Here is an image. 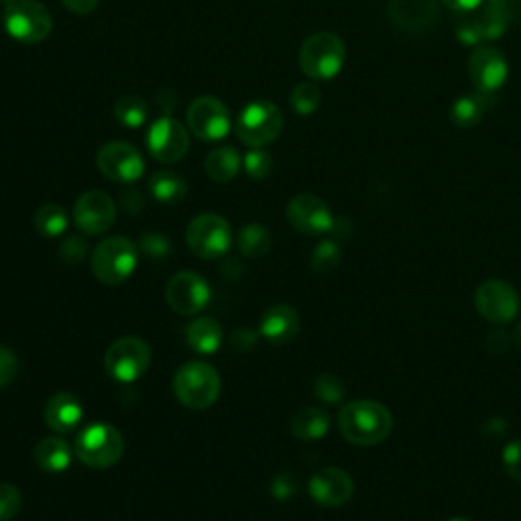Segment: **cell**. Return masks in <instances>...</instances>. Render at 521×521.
Masks as SVG:
<instances>
[{
  "label": "cell",
  "mask_w": 521,
  "mask_h": 521,
  "mask_svg": "<svg viewBox=\"0 0 521 521\" xmlns=\"http://www.w3.org/2000/svg\"><path fill=\"white\" fill-rule=\"evenodd\" d=\"M338 428L344 440L357 446L381 444L393 430V416L383 403L357 399L346 403L338 414Z\"/></svg>",
  "instance_id": "1"
},
{
  "label": "cell",
  "mask_w": 521,
  "mask_h": 521,
  "mask_svg": "<svg viewBox=\"0 0 521 521\" xmlns=\"http://www.w3.org/2000/svg\"><path fill=\"white\" fill-rule=\"evenodd\" d=\"M74 454L90 469H110L125 454V438L112 424L96 422L76 434Z\"/></svg>",
  "instance_id": "2"
},
{
  "label": "cell",
  "mask_w": 521,
  "mask_h": 521,
  "mask_svg": "<svg viewBox=\"0 0 521 521\" xmlns=\"http://www.w3.org/2000/svg\"><path fill=\"white\" fill-rule=\"evenodd\" d=\"M222 391L218 371L202 361L186 363L173 377V393L188 410H208Z\"/></svg>",
  "instance_id": "3"
},
{
  "label": "cell",
  "mask_w": 521,
  "mask_h": 521,
  "mask_svg": "<svg viewBox=\"0 0 521 521\" xmlns=\"http://www.w3.org/2000/svg\"><path fill=\"white\" fill-rule=\"evenodd\" d=\"M346 62L344 41L330 33L320 31L310 35L300 49V68L312 82H328L340 74Z\"/></svg>",
  "instance_id": "4"
},
{
  "label": "cell",
  "mask_w": 521,
  "mask_h": 521,
  "mask_svg": "<svg viewBox=\"0 0 521 521\" xmlns=\"http://www.w3.org/2000/svg\"><path fill=\"white\" fill-rule=\"evenodd\" d=\"M139 247L125 237H110L92 253V273L104 285L125 283L137 267Z\"/></svg>",
  "instance_id": "5"
},
{
  "label": "cell",
  "mask_w": 521,
  "mask_h": 521,
  "mask_svg": "<svg viewBox=\"0 0 521 521\" xmlns=\"http://www.w3.org/2000/svg\"><path fill=\"white\" fill-rule=\"evenodd\" d=\"M151 365V346L139 336H123L114 340L104 355V371L117 383H133L141 379Z\"/></svg>",
  "instance_id": "6"
},
{
  "label": "cell",
  "mask_w": 521,
  "mask_h": 521,
  "mask_svg": "<svg viewBox=\"0 0 521 521\" xmlns=\"http://www.w3.org/2000/svg\"><path fill=\"white\" fill-rule=\"evenodd\" d=\"M3 19L7 33L27 45L45 41L53 31L49 11L37 0H7Z\"/></svg>",
  "instance_id": "7"
},
{
  "label": "cell",
  "mask_w": 521,
  "mask_h": 521,
  "mask_svg": "<svg viewBox=\"0 0 521 521\" xmlns=\"http://www.w3.org/2000/svg\"><path fill=\"white\" fill-rule=\"evenodd\" d=\"M186 243L196 257L214 261L233 247V228L218 214H200L186 228Z\"/></svg>",
  "instance_id": "8"
},
{
  "label": "cell",
  "mask_w": 521,
  "mask_h": 521,
  "mask_svg": "<svg viewBox=\"0 0 521 521\" xmlns=\"http://www.w3.org/2000/svg\"><path fill=\"white\" fill-rule=\"evenodd\" d=\"M283 131V114L277 104L269 100H257L243 108L237 119L239 139L253 149H261L273 143Z\"/></svg>",
  "instance_id": "9"
},
{
  "label": "cell",
  "mask_w": 521,
  "mask_h": 521,
  "mask_svg": "<svg viewBox=\"0 0 521 521\" xmlns=\"http://www.w3.org/2000/svg\"><path fill=\"white\" fill-rule=\"evenodd\" d=\"M96 165L104 178L117 184H135L145 173L143 155L127 141L106 143L96 155Z\"/></svg>",
  "instance_id": "10"
},
{
  "label": "cell",
  "mask_w": 521,
  "mask_h": 521,
  "mask_svg": "<svg viewBox=\"0 0 521 521\" xmlns=\"http://www.w3.org/2000/svg\"><path fill=\"white\" fill-rule=\"evenodd\" d=\"M165 302L180 316H196L210 302V285L196 271H180L167 281Z\"/></svg>",
  "instance_id": "11"
},
{
  "label": "cell",
  "mask_w": 521,
  "mask_h": 521,
  "mask_svg": "<svg viewBox=\"0 0 521 521\" xmlns=\"http://www.w3.org/2000/svg\"><path fill=\"white\" fill-rule=\"evenodd\" d=\"M188 127L202 141H220L233 129V119L218 98L198 96L188 108Z\"/></svg>",
  "instance_id": "12"
},
{
  "label": "cell",
  "mask_w": 521,
  "mask_h": 521,
  "mask_svg": "<svg viewBox=\"0 0 521 521\" xmlns=\"http://www.w3.org/2000/svg\"><path fill=\"white\" fill-rule=\"evenodd\" d=\"M479 314L493 324H509L519 312L517 289L503 279L483 281L475 292Z\"/></svg>",
  "instance_id": "13"
},
{
  "label": "cell",
  "mask_w": 521,
  "mask_h": 521,
  "mask_svg": "<svg viewBox=\"0 0 521 521\" xmlns=\"http://www.w3.org/2000/svg\"><path fill=\"white\" fill-rule=\"evenodd\" d=\"M287 220L298 233L306 237H320L334 230V216L328 204L314 194H300L287 204Z\"/></svg>",
  "instance_id": "14"
},
{
  "label": "cell",
  "mask_w": 521,
  "mask_h": 521,
  "mask_svg": "<svg viewBox=\"0 0 521 521\" xmlns=\"http://www.w3.org/2000/svg\"><path fill=\"white\" fill-rule=\"evenodd\" d=\"M147 147L159 163H178L190 151V135L180 121L161 117L147 133Z\"/></svg>",
  "instance_id": "15"
},
{
  "label": "cell",
  "mask_w": 521,
  "mask_h": 521,
  "mask_svg": "<svg viewBox=\"0 0 521 521\" xmlns=\"http://www.w3.org/2000/svg\"><path fill=\"white\" fill-rule=\"evenodd\" d=\"M509 25L499 17V13L483 3L467 13H456V37L467 45H481L499 39Z\"/></svg>",
  "instance_id": "16"
},
{
  "label": "cell",
  "mask_w": 521,
  "mask_h": 521,
  "mask_svg": "<svg viewBox=\"0 0 521 521\" xmlns=\"http://www.w3.org/2000/svg\"><path fill=\"white\" fill-rule=\"evenodd\" d=\"M114 220H117V204L102 190L84 192L74 204V222L84 235H102Z\"/></svg>",
  "instance_id": "17"
},
{
  "label": "cell",
  "mask_w": 521,
  "mask_h": 521,
  "mask_svg": "<svg viewBox=\"0 0 521 521\" xmlns=\"http://www.w3.org/2000/svg\"><path fill=\"white\" fill-rule=\"evenodd\" d=\"M469 76L479 92L495 94L509 76L507 57L491 45H479L469 57Z\"/></svg>",
  "instance_id": "18"
},
{
  "label": "cell",
  "mask_w": 521,
  "mask_h": 521,
  "mask_svg": "<svg viewBox=\"0 0 521 521\" xmlns=\"http://www.w3.org/2000/svg\"><path fill=\"white\" fill-rule=\"evenodd\" d=\"M387 15L399 31L426 33L436 25L440 7L438 0H389Z\"/></svg>",
  "instance_id": "19"
},
{
  "label": "cell",
  "mask_w": 521,
  "mask_h": 521,
  "mask_svg": "<svg viewBox=\"0 0 521 521\" xmlns=\"http://www.w3.org/2000/svg\"><path fill=\"white\" fill-rule=\"evenodd\" d=\"M308 491L316 503L324 507H340L351 501L355 483L346 471L338 467H324L312 475Z\"/></svg>",
  "instance_id": "20"
},
{
  "label": "cell",
  "mask_w": 521,
  "mask_h": 521,
  "mask_svg": "<svg viewBox=\"0 0 521 521\" xmlns=\"http://www.w3.org/2000/svg\"><path fill=\"white\" fill-rule=\"evenodd\" d=\"M43 418L51 432L72 434L78 430V426L84 418V408L76 395L60 391L47 399Z\"/></svg>",
  "instance_id": "21"
},
{
  "label": "cell",
  "mask_w": 521,
  "mask_h": 521,
  "mask_svg": "<svg viewBox=\"0 0 521 521\" xmlns=\"http://www.w3.org/2000/svg\"><path fill=\"white\" fill-rule=\"evenodd\" d=\"M298 332H300V314L289 304H277L269 308L261 318L259 334L275 346L292 342L298 336Z\"/></svg>",
  "instance_id": "22"
},
{
  "label": "cell",
  "mask_w": 521,
  "mask_h": 521,
  "mask_svg": "<svg viewBox=\"0 0 521 521\" xmlns=\"http://www.w3.org/2000/svg\"><path fill=\"white\" fill-rule=\"evenodd\" d=\"M493 98H495V94H487V92H479V90L471 92V94H462L450 106V123L458 129L477 127L483 121L487 110L491 108Z\"/></svg>",
  "instance_id": "23"
},
{
  "label": "cell",
  "mask_w": 521,
  "mask_h": 521,
  "mask_svg": "<svg viewBox=\"0 0 521 521\" xmlns=\"http://www.w3.org/2000/svg\"><path fill=\"white\" fill-rule=\"evenodd\" d=\"M72 458H74L72 446L60 436L43 438L35 446V462H37V467L45 473L68 471L72 465Z\"/></svg>",
  "instance_id": "24"
},
{
  "label": "cell",
  "mask_w": 521,
  "mask_h": 521,
  "mask_svg": "<svg viewBox=\"0 0 521 521\" xmlns=\"http://www.w3.org/2000/svg\"><path fill=\"white\" fill-rule=\"evenodd\" d=\"M186 340L198 355H214L222 344V326L214 318H194L186 328Z\"/></svg>",
  "instance_id": "25"
},
{
  "label": "cell",
  "mask_w": 521,
  "mask_h": 521,
  "mask_svg": "<svg viewBox=\"0 0 521 521\" xmlns=\"http://www.w3.org/2000/svg\"><path fill=\"white\" fill-rule=\"evenodd\" d=\"M241 163L243 161H241L239 151L235 147L224 145V147H216L214 151L208 153L204 167H206V173H208V178L212 182L228 184V182H233L237 178Z\"/></svg>",
  "instance_id": "26"
},
{
  "label": "cell",
  "mask_w": 521,
  "mask_h": 521,
  "mask_svg": "<svg viewBox=\"0 0 521 521\" xmlns=\"http://www.w3.org/2000/svg\"><path fill=\"white\" fill-rule=\"evenodd\" d=\"M149 192L161 204H178L186 198L188 184L176 171H157L149 180Z\"/></svg>",
  "instance_id": "27"
},
{
  "label": "cell",
  "mask_w": 521,
  "mask_h": 521,
  "mask_svg": "<svg viewBox=\"0 0 521 521\" xmlns=\"http://www.w3.org/2000/svg\"><path fill=\"white\" fill-rule=\"evenodd\" d=\"M330 430V418L324 410L304 408L292 418V432L300 440H320Z\"/></svg>",
  "instance_id": "28"
},
{
  "label": "cell",
  "mask_w": 521,
  "mask_h": 521,
  "mask_svg": "<svg viewBox=\"0 0 521 521\" xmlns=\"http://www.w3.org/2000/svg\"><path fill=\"white\" fill-rule=\"evenodd\" d=\"M70 218L68 212L60 204H43L35 212V228L37 233L43 235L45 239H57L62 237L68 230Z\"/></svg>",
  "instance_id": "29"
},
{
  "label": "cell",
  "mask_w": 521,
  "mask_h": 521,
  "mask_svg": "<svg viewBox=\"0 0 521 521\" xmlns=\"http://www.w3.org/2000/svg\"><path fill=\"white\" fill-rule=\"evenodd\" d=\"M271 233L263 224H247L241 228V233L237 237V247L243 257L249 259H259L265 257L271 249Z\"/></svg>",
  "instance_id": "30"
},
{
  "label": "cell",
  "mask_w": 521,
  "mask_h": 521,
  "mask_svg": "<svg viewBox=\"0 0 521 521\" xmlns=\"http://www.w3.org/2000/svg\"><path fill=\"white\" fill-rule=\"evenodd\" d=\"M114 117L127 129H141L149 119V104L135 94L123 96L114 104Z\"/></svg>",
  "instance_id": "31"
},
{
  "label": "cell",
  "mask_w": 521,
  "mask_h": 521,
  "mask_svg": "<svg viewBox=\"0 0 521 521\" xmlns=\"http://www.w3.org/2000/svg\"><path fill=\"white\" fill-rule=\"evenodd\" d=\"M320 100H322V92L312 80L298 84L292 92V108L300 114V117H312L316 108L320 106Z\"/></svg>",
  "instance_id": "32"
},
{
  "label": "cell",
  "mask_w": 521,
  "mask_h": 521,
  "mask_svg": "<svg viewBox=\"0 0 521 521\" xmlns=\"http://www.w3.org/2000/svg\"><path fill=\"white\" fill-rule=\"evenodd\" d=\"M23 495L13 483H0V521H11L21 513Z\"/></svg>",
  "instance_id": "33"
},
{
  "label": "cell",
  "mask_w": 521,
  "mask_h": 521,
  "mask_svg": "<svg viewBox=\"0 0 521 521\" xmlns=\"http://www.w3.org/2000/svg\"><path fill=\"white\" fill-rule=\"evenodd\" d=\"M340 263V247L334 241L320 243L312 253V267L318 273H328Z\"/></svg>",
  "instance_id": "34"
},
{
  "label": "cell",
  "mask_w": 521,
  "mask_h": 521,
  "mask_svg": "<svg viewBox=\"0 0 521 521\" xmlns=\"http://www.w3.org/2000/svg\"><path fill=\"white\" fill-rule=\"evenodd\" d=\"M243 165H245V171L249 173V178L265 180L271 173V169H273V159H271V155L267 151L253 149V151H249L245 155Z\"/></svg>",
  "instance_id": "35"
},
{
  "label": "cell",
  "mask_w": 521,
  "mask_h": 521,
  "mask_svg": "<svg viewBox=\"0 0 521 521\" xmlns=\"http://www.w3.org/2000/svg\"><path fill=\"white\" fill-rule=\"evenodd\" d=\"M314 393L324 403H340L346 395L344 383L334 375H320L314 383Z\"/></svg>",
  "instance_id": "36"
},
{
  "label": "cell",
  "mask_w": 521,
  "mask_h": 521,
  "mask_svg": "<svg viewBox=\"0 0 521 521\" xmlns=\"http://www.w3.org/2000/svg\"><path fill=\"white\" fill-rule=\"evenodd\" d=\"M169 241L161 233H145L139 239V251L149 259H165L169 255Z\"/></svg>",
  "instance_id": "37"
},
{
  "label": "cell",
  "mask_w": 521,
  "mask_h": 521,
  "mask_svg": "<svg viewBox=\"0 0 521 521\" xmlns=\"http://www.w3.org/2000/svg\"><path fill=\"white\" fill-rule=\"evenodd\" d=\"M501 458H503V469H505V473H507L513 481L521 483V440L509 442V444L505 446Z\"/></svg>",
  "instance_id": "38"
},
{
  "label": "cell",
  "mask_w": 521,
  "mask_h": 521,
  "mask_svg": "<svg viewBox=\"0 0 521 521\" xmlns=\"http://www.w3.org/2000/svg\"><path fill=\"white\" fill-rule=\"evenodd\" d=\"M88 253V245L82 237L74 235V237H68L66 241H62L60 245V259L68 265H78L80 261H84Z\"/></svg>",
  "instance_id": "39"
},
{
  "label": "cell",
  "mask_w": 521,
  "mask_h": 521,
  "mask_svg": "<svg viewBox=\"0 0 521 521\" xmlns=\"http://www.w3.org/2000/svg\"><path fill=\"white\" fill-rule=\"evenodd\" d=\"M19 373V359L11 349L0 346V389H5L15 381Z\"/></svg>",
  "instance_id": "40"
},
{
  "label": "cell",
  "mask_w": 521,
  "mask_h": 521,
  "mask_svg": "<svg viewBox=\"0 0 521 521\" xmlns=\"http://www.w3.org/2000/svg\"><path fill=\"white\" fill-rule=\"evenodd\" d=\"M485 3L491 5L509 27L521 23V0H485Z\"/></svg>",
  "instance_id": "41"
},
{
  "label": "cell",
  "mask_w": 521,
  "mask_h": 521,
  "mask_svg": "<svg viewBox=\"0 0 521 521\" xmlns=\"http://www.w3.org/2000/svg\"><path fill=\"white\" fill-rule=\"evenodd\" d=\"M271 493L279 501L292 499L298 493V479H296V475L281 473L279 477H275L273 483H271Z\"/></svg>",
  "instance_id": "42"
},
{
  "label": "cell",
  "mask_w": 521,
  "mask_h": 521,
  "mask_svg": "<svg viewBox=\"0 0 521 521\" xmlns=\"http://www.w3.org/2000/svg\"><path fill=\"white\" fill-rule=\"evenodd\" d=\"M230 344H233V349H237L239 353H249L257 346V334L253 330H237L230 336Z\"/></svg>",
  "instance_id": "43"
},
{
  "label": "cell",
  "mask_w": 521,
  "mask_h": 521,
  "mask_svg": "<svg viewBox=\"0 0 521 521\" xmlns=\"http://www.w3.org/2000/svg\"><path fill=\"white\" fill-rule=\"evenodd\" d=\"M121 206L125 212L129 214H137L145 208V198L141 192L137 190H127L123 196H121Z\"/></svg>",
  "instance_id": "44"
},
{
  "label": "cell",
  "mask_w": 521,
  "mask_h": 521,
  "mask_svg": "<svg viewBox=\"0 0 521 521\" xmlns=\"http://www.w3.org/2000/svg\"><path fill=\"white\" fill-rule=\"evenodd\" d=\"M62 5H64L70 13L84 17V15L92 13V11L100 5V0H62Z\"/></svg>",
  "instance_id": "45"
},
{
  "label": "cell",
  "mask_w": 521,
  "mask_h": 521,
  "mask_svg": "<svg viewBox=\"0 0 521 521\" xmlns=\"http://www.w3.org/2000/svg\"><path fill=\"white\" fill-rule=\"evenodd\" d=\"M442 3L454 13H467V11L477 9L483 0H442Z\"/></svg>",
  "instance_id": "46"
},
{
  "label": "cell",
  "mask_w": 521,
  "mask_h": 521,
  "mask_svg": "<svg viewBox=\"0 0 521 521\" xmlns=\"http://www.w3.org/2000/svg\"><path fill=\"white\" fill-rule=\"evenodd\" d=\"M487 346H489V351H493V353H503V351H507L509 338L499 330L491 332V336L487 338Z\"/></svg>",
  "instance_id": "47"
},
{
  "label": "cell",
  "mask_w": 521,
  "mask_h": 521,
  "mask_svg": "<svg viewBox=\"0 0 521 521\" xmlns=\"http://www.w3.org/2000/svg\"><path fill=\"white\" fill-rule=\"evenodd\" d=\"M513 342H515L517 349H521V322L517 324V328H515V332H513Z\"/></svg>",
  "instance_id": "48"
},
{
  "label": "cell",
  "mask_w": 521,
  "mask_h": 521,
  "mask_svg": "<svg viewBox=\"0 0 521 521\" xmlns=\"http://www.w3.org/2000/svg\"><path fill=\"white\" fill-rule=\"evenodd\" d=\"M450 521H471V519H465V517H454V519H450Z\"/></svg>",
  "instance_id": "49"
},
{
  "label": "cell",
  "mask_w": 521,
  "mask_h": 521,
  "mask_svg": "<svg viewBox=\"0 0 521 521\" xmlns=\"http://www.w3.org/2000/svg\"><path fill=\"white\" fill-rule=\"evenodd\" d=\"M5 3H7V0H5Z\"/></svg>",
  "instance_id": "50"
}]
</instances>
